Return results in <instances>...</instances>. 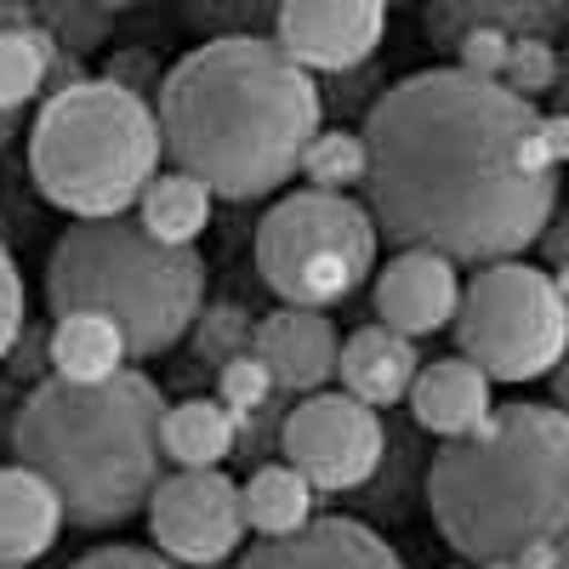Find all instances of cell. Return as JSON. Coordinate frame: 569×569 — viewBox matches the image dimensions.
Instances as JSON below:
<instances>
[{
    "label": "cell",
    "mask_w": 569,
    "mask_h": 569,
    "mask_svg": "<svg viewBox=\"0 0 569 569\" xmlns=\"http://www.w3.org/2000/svg\"><path fill=\"white\" fill-rule=\"evenodd\" d=\"M370 217L399 251H439L456 268L525 257L558 211V166L541 109L507 80L421 69L365 114Z\"/></svg>",
    "instance_id": "obj_1"
},
{
    "label": "cell",
    "mask_w": 569,
    "mask_h": 569,
    "mask_svg": "<svg viewBox=\"0 0 569 569\" xmlns=\"http://www.w3.org/2000/svg\"><path fill=\"white\" fill-rule=\"evenodd\" d=\"M319 120L313 69L262 34L206 40L160 80L166 154L233 206L268 200L279 182H291Z\"/></svg>",
    "instance_id": "obj_2"
},
{
    "label": "cell",
    "mask_w": 569,
    "mask_h": 569,
    "mask_svg": "<svg viewBox=\"0 0 569 569\" xmlns=\"http://www.w3.org/2000/svg\"><path fill=\"white\" fill-rule=\"evenodd\" d=\"M12 456L63 496L74 530H114L149 512L166 461V399L142 370L109 382L46 376L12 416Z\"/></svg>",
    "instance_id": "obj_3"
},
{
    "label": "cell",
    "mask_w": 569,
    "mask_h": 569,
    "mask_svg": "<svg viewBox=\"0 0 569 569\" xmlns=\"http://www.w3.org/2000/svg\"><path fill=\"white\" fill-rule=\"evenodd\" d=\"M427 512L461 563L518 558L569 530V410L496 405L427 467Z\"/></svg>",
    "instance_id": "obj_4"
},
{
    "label": "cell",
    "mask_w": 569,
    "mask_h": 569,
    "mask_svg": "<svg viewBox=\"0 0 569 569\" xmlns=\"http://www.w3.org/2000/svg\"><path fill=\"white\" fill-rule=\"evenodd\" d=\"M46 302L63 313H103L120 325L131 359L171 353L206 302V257L142 228V217H74L46 262Z\"/></svg>",
    "instance_id": "obj_5"
},
{
    "label": "cell",
    "mask_w": 569,
    "mask_h": 569,
    "mask_svg": "<svg viewBox=\"0 0 569 569\" xmlns=\"http://www.w3.org/2000/svg\"><path fill=\"white\" fill-rule=\"evenodd\" d=\"M160 114L120 80H74L29 131L34 188L69 217H120L160 177Z\"/></svg>",
    "instance_id": "obj_6"
},
{
    "label": "cell",
    "mask_w": 569,
    "mask_h": 569,
    "mask_svg": "<svg viewBox=\"0 0 569 569\" xmlns=\"http://www.w3.org/2000/svg\"><path fill=\"white\" fill-rule=\"evenodd\" d=\"M376 246L370 206L337 188H297L257 222V273L291 308H337L376 273Z\"/></svg>",
    "instance_id": "obj_7"
},
{
    "label": "cell",
    "mask_w": 569,
    "mask_h": 569,
    "mask_svg": "<svg viewBox=\"0 0 569 569\" xmlns=\"http://www.w3.org/2000/svg\"><path fill=\"white\" fill-rule=\"evenodd\" d=\"M456 342L490 382H541L569 348V302L563 284L536 262H485L461 284Z\"/></svg>",
    "instance_id": "obj_8"
},
{
    "label": "cell",
    "mask_w": 569,
    "mask_h": 569,
    "mask_svg": "<svg viewBox=\"0 0 569 569\" xmlns=\"http://www.w3.org/2000/svg\"><path fill=\"white\" fill-rule=\"evenodd\" d=\"M279 456L291 461L302 479L319 496H342L376 479V467L388 456V433H382V416L376 405L353 399L348 388H319L302 393L297 410L284 416L279 427Z\"/></svg>",
    "instance_id": "obj_9"
},
{
    "label": "cell",
    "mask_w": 569,
    "mask_h": 569,
    "mask_svg": "<svg viewBox=\"0 0 569 569\" xmlns=\"http://www.w3.org/2000/svg\"><path fill=\"white\" fill-rule=\"evenodd\" d=\"M149 530L182 569H217L246 541V501L222 467H177L149 496Z\"/></svg>",
    "instance_id": "obj_10"
},
{
    "label": "cell",
    "mask_w": 569,
    "mask_h": 569,
    "mask_svg": "<svg viewBox=\"0 0 569 569\" xmlns=\"http://www.w3.org/2000/svg\"><path fill=\"white\" fill-rule=\"evenodd\" d=\"M279 46L313 74H348L376 58L388 0H279Z\"/></svg>",
    "instance_id": "obj_11"
},
{
    "label": "cell",
    "mask_w": 569,
    "mask_h": 569,
    "mask_svg": "<svg viewBox=\"0 0 569 569\" xmlns=\"http://www.w3.org/2000/svg\"><path fill=\"white\" fill-rule=\"evenodd\" d=\"M370 302H376V319L399 330V337L410 342L433 337V330L456 325V308H461L456 262L439 251H399L388 257V268H376Z\"/></svg>",
    "instance_id": "obj_12"
},
{
    "label": "cell",
    "mask_w": 569,
    "mask_h": 569,
    "mask_svg": "<svg viewBox=\"0 0 569 569\" xmlns=\"http://www.w3.org/2000/svg\"><path fill=\"white\" fill-rule=\"evenodd\" d=\"M233 569H405V558L359 518H308L291 536H262Z\"/></svg>",
    "instance_id": "obj_13"
},
{
    "label": "cell",
    "mask_w": 569,
    "mask_h": 569,
    "mask_svg": "<svg viewBox=\"0 0 569 569\" xmlns=\"http://www.w3.org/2000/svg\"><path fill=\"white\" fill-rule=\"evenodd\" d=\"M251 353L273 370L279 393H319L330 376H337L342 337H337V325L325 319V308H291L284 302L279 313H268L257 325Z\"/></svg>",
    "instance_id": "obj_14"
},
{
    "label": "cell",
    "mask_w": 569,
    "mask_h": 569,
    "mask_svg": "<svg viewBox=\"0 0 569 569\" xmlns=\"http://www.w3.org/2000/svg\"><path fill=\"white\" fill-rule=\"evenodd\" d=\"M490 388L496 382L467 353L433 359V365H421L416 382H410V416H416L421 433H433V439H467L472 427L496 410Z\"/></svg>",
    "instance_id": "obj_15"
},
{
    "label": "cell",
    "mask_w": 569,
    "mask_h": 569,
    "mask_svg": "<svg viewBox=\"0 0 569 569\" xmlns=\"http://www.w3.org/2000/svg\"><path fill=\"white\" fill-rule=\"evenodd\" d=\"M63 525V496L34 467H0V563H40L58 547Z\"/></svg>",
    "instance_id": "obj_16"
},
{
    "label": "cell",
    "mask_w": 569,
    "mask_h": 569,
    "mask_svg": "<svg viewBox=\"0 0 569 569\" xmlns=\"http://www.w3.org/2000/svg\"><path fill=\"white\" fill-rule=\"evenodd\" d=\"M421 370V353L410 337H399V330L388 325H359L353 337L342 342V359H337V376L342 388L376 410H388L399 399H410V382Z\"/></svg>",
    "instance_id": "obj_17"
},
{
    "label": "cell",
    "mask_w": 569,
    "mask_h": 569,
    "mask_svg": "<svg viewBox=\"0 0 569 569\" xmlns=\"http://www.w3.org/2000/svg\"><path fill=\"white\" fill-rule=\"evenodd\" d=\"M569 23V0H439L427 29L439 40H461L467 29H501L512 40H552Z\"/></svg>",
    "instance_id": "obj_18"
},
{
    "label": "cell",
    "mask_w": 569,
    "mask_h": 569,
    "mask_svg": "<svg viewBox=\"0 0 569 569\" xmlns=\"http://www.w3.org/2000/svg\"><path fill=\"white\" fill-rule=\"evenodd\" d=\"M131 348L120 337V325L103 313H63L52 325V376L69 382H109L114 370H126Z\"/></svg>",
    "instance_id": "obj_19"
},
{
    "label": "cell",
    "mask_w": 569,
    "mask_h": 569,
    "mask_svg": "<svg viewBox=\"0 0 569 569\" xmlns=\"http://www.w3.org/2000/svg\"><path fill=\"white\" fill-rule=\"evenodd\" d=\"M211 206H217L211 188H206L194 171L171 166V171H160L149 188H142L137 217H142V228H149V233H160V240H171V246H194L200 233L211 228Z\"/></svg>",
    "instance_id": "obj_20"
},
{
    "label": "cell",
    "mask_w": 569,
    "mask_h": 569,
    "mask_svg": "<svg viewBox=\"0 0 569 569\" xmlns=\"http://www.w3.org/2000/svg\"><path fill=\"white\" fill-rule=\"evenodd\" d=\"M240 439V416L222 399H182L166 405V461L177 467H222Z\"/></svg>",
    "instance_id": "obj_21"
},
{
    "label": "cell",
    "mask_w": 569,
    "mask_h": 569,
    "mask_svg": "<svg viewBox=\"0 0 569 569\" xmlns=\"http://www.w3.org/2000/svg\"><path fill=\"white\" fill-rule=\"evenodd\" d=\"M313 496H319V490L302 479L291 461H268V467H257L251 479L240 485L246 530H257V536H291V530H302L308 518H313Z\"/></svg>",
    "instance_id": "obj_22"
},
{
    "label": "cell",
    "mask_w": 569,
    "mask_h": 569,
    "mask_svg": "<svg viewBox=\"0 0 569 569\" xmlns=\"http://www.w3.org/2000/svg\"><path fill=\"white\" fill-rule=\"evenodd\" d=\"M46 40L29 34V29H0V114H18L40 98L46 86Z\"/></svg>",
    "instance_id": "obj_23"
},
{
    "label": "cell",
    "mask_w": 569,
    "mask_h": 569,
    "mask_svg": "<svg viewBox=\"0 0 569 569\" xmlns=\"http://www.w3.org/2000/svg\"><path fill=\"white\" fill-rule=\"evenodd\" d=\"M302 177H308V188H337V194H348V182L370 177L365 131H319L302 154Z\"/></svg>",
    "instance_id": "obj_24"
},
{
    "label": "cell",
    "mask_w": 569,
    "mask_h": 569,
    "mask_svg": "<svg viewBox=\"0 0 569 569\" xmlns=\"http://www.w3.org/2000/svg\"><path fill=\"white\" fill-rule=\"evenodd\" d=\"M563 74V58L552 52V40H512V52H507V69L501 80L518 91V98H541V91H552Z\"/></svg>",
    "instance_id": "obj_25"
},
{
    "label": "cell",
    "mask_w": 569,
    "mask_h": 569,
    "mask_svg": "<svg viewBox=\"0 0 569 569\" xmlns=\"http://www.w3.org/2000/svg\"><path fill=\"white\" fill-rule=\"evenodd\" d=\"M279 388H273V370L257 359V353H240V359H228L222 365V382H217V399L233 410V416H251V410H262L268 399H273Z\"/></svg>",
    "instance_id": "obj_26"
},
{
    "label": "cell",
    "mask_w": 569,
    "mask_h": 569,
    "mask_svg": "<svg viewBox=\"0 0 569 569\" xmlns=\"http://www.w3.org/2000/svg\"><path fill=\"white\" fill-rule=\"evenodd\" d=\"M507 52H512V34H501V29H467V34L456 40V69L485 74V80H501Z\"/></svg>",
    "instance_id": "obj_27"
},
{
    "label": "cell",
    "mask_w": 569,
    "mask_h": 569,
    "mask_svg": "<svg viewBox=\"0 0 569 569\" xmlns=\"http://www.w3.org/2000/svg\"><path fill=\"white\" fill-rule=\"evenodd\" d=\"M18 337H23V273H18L12 251L0 246V359L12 353Z\"/></svg>",
    "instance_id": "obj_28"
},
{
    "label": "cell",
    "mask_w": 569,
    "mask_h": 569,
    "mask_svg": "<svg viewBox=\"0 0 569 569\" xmlns=\"http://www.w3.org/2000/svg\"><path fill=\"white\" fill-rule=\"evenodd\" d=\"M69 569H182V563L166 558V552H154V547H91Z\"/></svg>",
    "instance_id": "obj_29"
},
{
    "label": "cell",
    "mask_w": 569,
    "mask_h": 569,
    "mask_svg": "<svg viewBox=\"0 0 569 569\" xmlns=\"http://www.w3.org/2000/svg\"><path fill=\"white\" fill-rule=\"evenodd\" d=\"M541 142H547L552 166H569V109H558V114H541Z\"/></svg>",
    "instance_id": "obj_30"
},
{
    "label": "cell",
    "mask_w": 569,
    "mask_h": 569,
    "mask_svg": "<svg viewBox=\"0 0 569 569\" xmlns=\"http://www.w3.org/2000/svg\"><path fill=\"white\" fill-rule=\"evenodd\" d=\"M552 393H558V410H569V348H563V359L552 365Z\"/></svg>",
    "instance_id": "obj_31"
},
{
    "label": "cell",
    "mask_w": 569,
    "mask_h": 569,
    "mask_svg": "<svg viewBox=\"0 0 569 569\" xmlns=\"http://www.w3.org/2000/svg\"><path fill=\"white\" fill-rule=\"evenodd\" d=\"M552 569H569V530H563L558 547H552Z\"/></svg>",
    "instance_id": "obj_32"
},
{
    "label": "cell",
    "mask_w": 569,
    "mask_h": 569,
    "mask_svg": "<svg viewBox=\"0 0 569 569\" xmlns=\"http://www.w3.org/2000/svg\"><path fill=\"white\" fill-rule=\"evenodd\" d=\"M479 569H525L518 558H496V563H479Z\"/></svg>",
    "instance_id": "obj_33"
},
{
    "label": "cell",
    "mask_w": 569,
    "mask_h": 569,
    "mask_svg": "<svg viewBox=\"0 0 569 569\" xmlns=\"http://www.w3.org/2000/svg\"><path fill=\"white\" fill-rule=\"evenodd\" d=\"M7 137H12V114H0V149H7Z\"/></svg>",
    "instance_id": "obj_34"
},
{
    "label": "cell",
    "mask_w": 569,
    "mask_h": 569,
    "mask_svg": "<svg viewBox=\"0 0 569 569\" xmlns=\"http://www.w3.org/2000/svg\"><path fill=\"white\" fill-rule=\"evenodd\" d=\"M558 80H563V86H569V58H563V74H558Z\"/></svg>",
    "instance_id": "obj_35"
},
{
    "label": "cell",
    "mask_w": 569,
    "mask_h": 569,
    "mask_svg": "<svg viewBox=\"0 0 569 569\" xmlns=\"http://www.w3.org/2000/svg\"><path fill=\"white\" fill-rule=\"evenodd\" d=\"M0 569H23V563H0Z\"/></svg>",
    "instance_id": "obj_36"
}]
</instances>
